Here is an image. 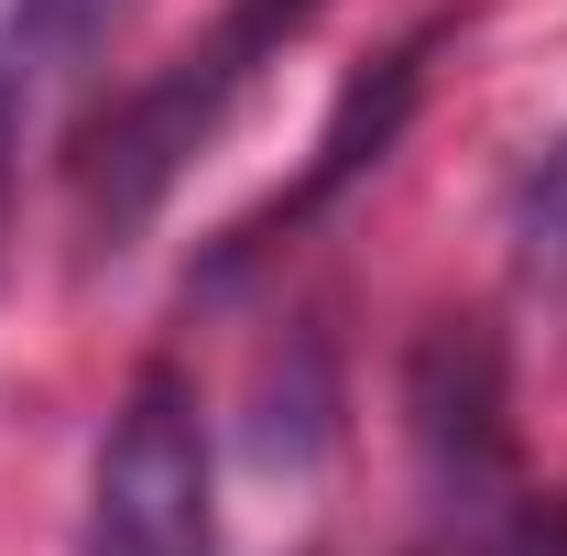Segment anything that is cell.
<instances>
[{
	"label": "cell",
	"instance_id": "6da1fadb",
	"mask_svg": "<svg viewBox=\"0 0 567 556\" xmlns=\"http://www.w3.org/2000/svg\"><path fill=\"white\" fill-rule=\"evenodd\" d=\"M306 22H317V0H229L197 44H175V55H164V66L142 76L99 132H87L76 186H87V229H99L110 251H121L142 218L175 197V175L218 142V121L251 99V76L274 66Z\"/></svg>",
	"mask_w": 567,
	"mask_h": 556
},
{
	"label": "cell",
	"instance_id": "7a4b0ae2",
	"mask_svg": "<svg viewBox=\"0 0 567 556\" xmlns=\"http://www.w3.org/2000/svg\"><path fill=\"white\" fill-rule=\"evenodd\" d=\"M76 556H218V459L208 404L175 360H142L121 415L87 459V524Z\"/></svg>",
	"mask_w": 567,
	"mask_h": 556
},
{
	"label": "cell",
	"instance_id": "3957f363",
	"mask_svg": "<svg viewBox=\"0 0 567 556\" xmlns=\"http://www.w3.org/2000/svg\"><path fill=\"white\" fill-rule=\"evenodd\" d=\"M425 55H436V22H425V33H404L393 55H371V66L339 87V110H328V132H317V153H306V175H295L262 218H240V229L218 240V262H251L262 240H284V229H306V218L339 208L360 175L404 142V121H415V99H425Z\"/></svg>",
	"mask_w": 567,
	"mask_h": 556
},
{
	"label": "cell",
	"instance_id": "277c9868",
	"mask_svg": "<svg viewBox=\"0 0 567 556\" xmlns=\"http://www.w3.org/2000/svg\"><path fill=\"white\" fill-rule=\"evenodd\" d=\"M415 447L425 470L458 491V502H481V491H502V470H513V425H502V349L492 328H436V339L415 349Z\"/></svg>",
	"mask_w": 567,
	"mask_h": 556
},
{
	"label": "cell",
	"instance_id": "5b68a950",
	"mask_svg": "<svg viewBox=\"0 0 567 556\" xmlns=\"http://www.w3.org/2000/svg\"><path fill=\"white\" fill-rule=\"evenodd\" d=\"M513 240H524V274H567V142L513 186Z\"/></svg>",
	"mask_w": 567,
	"mask_h": 556
},
{
	"label": "cell",
	"instance_id": "8992f818",
	"mask_svg": "<svg viewBox=\"0 0 567 556\" xmlns=\"http://www.w3.org/2000/svg\"><path fill=\"white\" fill-rule=\"evenodd\" d=\"M110 11H121V0H11V33H22L33 55H76Z\"/></svg>",
	"mask_w": 567,
	"mask_h": 556
},
{
	"label": "cell",
	"instance_id": "52a82bcc",
	"mask_svg": "<svg viewBox=\"0 0 567 556\" xmlns=\"http://www.w3.org/2000/svg\"><path fill=\"white\" fill-rule=\"evenodd\" d=\"M0 186H11V87H0Z\"/></svg>",
	"mask_w": 567,
	"mask_h": 556
}]
</instances>
